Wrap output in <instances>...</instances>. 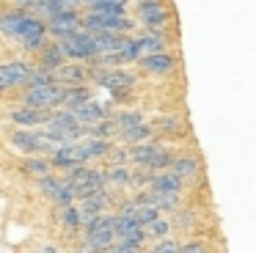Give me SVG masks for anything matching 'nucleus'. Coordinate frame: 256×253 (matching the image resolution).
Returning <instances> with one entry per match:
<instances>
[{"label":"nucleus","mask_w":256,"mask_h":253,"mask_svg":"<svg viewBox=\"0 0 256 253\" xmlns=\"http://www.w3.org/2000/svg\"><path fill=\"white\" fill-rule=\"evenodd\" d=\"M91 80L105 88L113 99L130 96L132 88H135V74H130V72H124V69H110V66H96L94 64L91 66Z\"/></svg>","instance_id":"f257e3e1"},{"label":"nucleus","mask_w":256,"mask_h":253,"mask_svg":"<svg viewBox=\"0 0 256 253\" xmlns=\"http://www.w3.org/2000/svg\"><path fill=\"white\" fill-rule=\"evenodd\" d=\"M66 52L69 60H94L100 55V42H96V33L88 30V28H80L74 30L72 36L66 38H58Z\"/></svg>","instance_id":"f03ea898"},{"label":"nucleus","mask_w":256,"mask_h":253,"mask_svg":"<svg viewBox=\"0 0 256 253\" xmlns=\"http://www.w3.org/2000/svg\"><path fill=\"white\" fill-rule=\"evenodd\" d=\"M64 94H66V86L52 80V82H44V86H28V91L22 94V102L34 104V108L52 110L58 104H64Z\"/></svg>","instance_id":"7ed1b4c3"},{"label":"nucleus","mask_w":256,"mask_h":253,"mask_svg":"<svg viewBox=\"0 0 256 253\" xmlns=\"http://www.w3.org/2000/svg\"><path fill=\"white\" fill-rule=\"evenodd\" d=\"M34 72V66L28 60H8L0 66V88L3 91H14V88L28 86V77Z\"/></svg>","instance_id":"20e7f679"},{"label":"nucleus","mask_w":256,"mask_h":253,"mask_svg":"<svg viewBox=\"0 0 256 253\" xmlns=\"http://www.w3.org/2000/svg\"><path fill=\"white\" fill-rule=\"evenodd\" d=\"M47 28H50V36L66 38V36H72L74 30L83 28V16H80L78 8H64V11H58V14H52L50 20H47Z\"/></svg>","instance_id":"39448f33"},{"label":"nucleus","mask_w":256,"mask_h":253,"mask_svg":"<svg viewBox=\"0 0 256 253\" xmlns=\"http://www.w3.org/2000/svg\"><path fill=\"white\" fill-rule=\"evenodd\" d=\"M50 113L52 110H44V108H34V104L22 102L17 108H8V121L14 126H44L50 121Z\"/></svg>","instance_id":"423d86ee"},{"label":"nucleus","mask_w":256,"mask_h":253,"mask_svg":"<svg viewBox=\"0 0 256 253\" xmlns=\"http://www.w3.org/2000/svg\"><path fill=\"white\" fill-rule=\"evenodd\" d=\"M138 20L144 28H166L171 22V11L162 0H138Z\"/></svg>","instance_id":"0eeeda50"},{"label":"nucleus","mask_w":256,"mask_h":253,"mask_svg":"<svg viewBox=\"0 0 256 253\" xmlns=\"http://www.w3.org/2000/svg\"><path fill=\"white\" fill-rule=\"evenodd\" d=\"M34 11L28 8H8L6 14H3V20H0V28H3V33H6L8 38H14V42H20V36H22L25 30H28V25L34 22Z\"/></svg>","instance_id":"6e6552de"},{"label":"nucleus","mask_w":256,"mask_h":253,"mask_svg":"<svg viewBox=\"0 0 256 253\" xmlns=\"http://www.w3.org/2000/svg\"><path fill=\"white\" fill-rule=\"evenodd\" d=\"M8 143L22 154H42V132H34V126H17L8 132Z\"/></svg>","instance_id":"1a4fd4ad"},{"label":"nucleus","mask_w":256,"mask_h":253,"mask_svg":"<svg viewBox=\"0 0 256 253\" xmlns=\"http://www.w3.org/2000/svg\"><path fill=\"white\" fill-rule=\"evenodd\" d=\"M74 146H78V154L83 162H88V160H96V157H108L110 154V140L108 138H96V135H86L80 138V140H74Z\"/></svg>","instance_id":"9d476101"},{"label":"nucleus","mask_w":256,"mask_h":253,"mask_svg":"<svg viewBox=\"0 0 256 253\" xmlns=\"http://www.w3.org/2000/svg\"><path fill=\"white\" fill-rule=\"evenodd\" d=\"M138 66L146 72V74H168V72L176 66V58L171 52H146L144 58L138 60Z\"/></svg>","instance_id":"9b49d317"},{"label":"nucleus","mask_w":256,"mask_h":253,"mask_svg":"<svg viewBox=\"0 0 256 253\" xmlns=\"http://www.w3.org/2000/svg\"><path fill=\"white\" fill-rule=\"evenodd\" d=\"M83 60H74V64H64L56 72V80L64 86H83L86 80H91V69L88 66H80Z\"/></svg>","instance_id":"f8f14e48"},{"label":"nucleus","mask_w":256,"mask_h":253,"mask_svg":"<svg viewBox=\"0 0 256 253\" xmlns=\"http://www.w3.org/2000/svg\"><path fill=\"white\" fill-rule=\"evenodd\" d=\"M50 160H52V165H56L58 170H69V168H74L78 162H83V160H80V154H78V146H74V140L61 143V146H58L56 152L50 154Z\"/></svg>","instance_id":"ddd939ff"},{"label":"nucleus","mask_w":256,"mask_h":253,"mask_svg":"<svg viewBox=\"0 0 256 253\" xmlns=\"http://www.w3.org/2000/svg\"><path fill=\"white\" fill-rule=\"evenodd\" d=\"M152 190H157V192H182L184 190V179L174 168L157 170L154 182H152Z\"/></svg>","instance_id":"4468645a"},{"label":"nucleus","mask_w":256,"mask_h":253,"mask_svg":"<svg viewBox=\"0 0 256 253\" xmlns=\"http://www.w3.org/2000/svg\"><path fill=\"white\" fill-rule=\"evenodd\" d=\"M66 52H64V47H61V42H52V44H47L44 50L39 52V66H44V69H50V72H58L64 64H66Z\"/></svg>","instance_id":"2eb2a0df"},{"label":"nucleus","mask_w":256,"mask_h":253,"mask_svg":"<svg viewBox=\"0 0 256 253\" xmlns=\"http://www.w3.org/2000/svg\"><path fill=\"white\" fill-rule=\"evenodd\" d=\"M72 110H74V116H78L86 126H91V124H96V121L108 118V108H105V104H100V102H94V99H88V102L78 104V108H72Z\"/></svg>","instance_id":"dca6fc26"},{"label":"nucleus","mask_w":256,"mask_h":253,"mask_svg":"<svg viewBox=\"0 0 256 253\" xmlns=\"http://www.w3.org/2000/svg\"><path fill=\"white\" fill-rule=\"evenodd\" d=\"M52 160L50 157H39V154H30L28 160H22V174L30 176V179H42V176L52 174Z\"/></svg>","instance_id":"f3484780"},{"label":"nucleus","mask_w":256,"mask_h":253,"mask_svg":"<svg viewBox=\"0 0 256 253\" xmlns=\"http://www.w3.org/2000/svg\"><path fill=\"white\" fill-rule=\"evenodd\" d=\"M171 168L176 170V174L182 176L184 182H196V179L201 176V165H198V160H196V157H188V154H182V157H174Z\"/></svg>","instance_id":"a211bd4d"},{"label":"nucleus","mask_w":256,"mask_h":253,"mask_svg":"<svg viewBox=\"0 0 256 253\" xmlns=\"http://www.w3.org/2000/svg\"><path fill=\"white\" fill-rule=\"evenodd\" d=\"M116 234L118 236H135V234H146V226L140 223L135 214L118 212L116 214Z\"/></svg>","instance_id":"6ab92c4d"},{"label":"nucleus","mask_w":256,"mask_h":253,"mask_svg":"<svg viewBox=\"0 0 256 253\" xmlns=\"http://www.w3.org/2000/svg\"><path fill=\"white\" fill-rule=\"evenodd\" d=\"M162 146H157V143L152 140H144V143H135L132 146V162L140 165V168H149V162L157 157V152H160Z\"/></svg>","instance_id":"aec40b11"},{"label":"nucleus","mask_w":256,"mask_h":253,"mask_svg":"<svg viewBox=\"0 0 256 253\" xmlns=\"http://www.w3.org/2000/svg\"><path fill=\"white\" fill-rule=\"evenodd\" d=\"M140 44H144V55L162 52L166 50V33H162V28H146V33L140 36Z\"/></svg>","instance_id":"412c9836"},{"label":"nucleus","mask_w":256,"mask_h":253,"mask_svg":"<svg viewBox=\"0 0 256 253\" xmlns=\"http://www.w3.org/2000/svg\"><path fill=\"white\" fill-rule=\"evenodd\" d=\"M108 201H110L108 190H105V187H100V190L88 192L86 198H80V209H86V212H105Z\"/></svg>","instance_id":"4be33fe9"},{"label":"nucleus","mask_w":256,"mask_h":253,"mask_svg":"<svg viewBox=\"0 0 256 253\" xmlns=\"http://www.w3.org/2000/svg\"><path fill=\"white\" fill-rule=\"evenodd\" d=\"M122 60L124 64H138L140 58H144V44H140V36H124V44H122Z\"/></svg>","instance_id":"5701e85b"},{"label":"nucleus","mask_w":256,"mask_h":253,"mask_svg":"<svg viewBox=\"0 0 256 253\" xmlns=\"http://www.w3.org/2000/svg\"><path fill=\"white\" fill-rule=\"evenodd\" d=\"M152 126L149 124H135V126H127V130H122V140L127 143V146H135V143H144V140H152Z\"/></svg>","instance_id":"b1692460"},{"label":"nucleus","mask_w":256,"mask_h":253,"mask_svg":"<svg viewBox=\"0 0 256 253\" xmlns=\"http://www.w3.org/2000/svg\"><path fill=\"white\" fill-rule=\"evenodd\" d=\"M91 99V91L86 88V82L83 86H66V94H64V104L61 108H78V104H83V102H88Z\"/></svg>","instance_id":"393cba45"},{"label":"nucleus","mask_w":256,"mask_h":253,"mask_svg":"<svg viewBox=\"0 0 256 253\" xmlns=\"http://www.w3.org/2000/svg\"><path fill=\"white\" fill-rule=\"evenodd\" d=\"M105 176L110 187H132V170L127 165H110V170Z\"/></svg>","instance_id":"a878e982"},{"label":"nucleus","mask_w":256,"mask_h":253,"mask_svg":"<svg viewBox=\"0 0 256 253\" xmlns=\"http://www.w3.org/2000/svg\"><path fill=\"white\" fill-rule=\"evenodd\" d=\"M149 234H135V236H118L116 245H113V253H138L144 250V242Z\"/></svg>","instance_id":"bb28decb"},{"label":"nucleus","mask_w":256,"mask_h":253,"mask_svg":"<svg viewBox=\"0 0 256 253\" xmlns=\"http://www.w3.org/2000/svg\"><path fill=\"white\" fill-rule=\"evenodd\" d=\"M58 220H61V226L66 231H78L80 226H83V209L74 206V204L72 206H61V218Z\"/></svg>","instance_id":"cd10ccee"},{"label":"nucleus","mask_w":256,"mask_h":253,"mask_svg":"<svg viewBox=\"0 0 256 253\" xmlns=\"http://www.w3.org/2000/svg\"><path fill=\"white\" fill-rule=\"evenodd\" d=\"M52 201L58 204V206H72L74 201H78V192H74V184L69 179H64V184H61V190L56 192V198Z\"/></svg>","instance_id":"c85d7f7f"},{"label":"nucleus","mask_w":256,"mask_h":253,"mask_svg":"<svg viewBox=\"0 0 256 253\" xmlns=\"http://www.w3.org/2000/svg\"><path fill=\"white\" fill-rule=\"evenodd\" d=\"M88 11H96V14H127V3H118V0H102V3L88 6Z\"/></svg>","instance_id":"c756f323"},{"label":"nucleus","mask_w":256,"mask_h":253,"mask_svg":"<svg viewBox=\"0 0 256 253\" xmlns=\"http://www.w3.org/2000/svg\"><path fill=\"white\" fill-rule=\"evenodd\" d=\"M171 226H174V220H166V218L160 214L157 220H152V223L146 226V234H149V236H157V240H162V236L171 231Z\"/></svg>","instance_id":"7c9ffc66"},{"label":"nucleus","mask_w":256,"mask_h":253,"mask_svg":"<svg viewBox=\"0 0 256 253\" xmlns=\"http://www.w3.org/2000/svg\"><path fill=\"white\" fill-rule=\"evenodd\" d=\"M61 184H64V179H58V176H52V174H47L39 179V190L44 192L47 198H56V192L61 190Z\"/></svg>","instance_id":"2f4dec72"},{"label":"nucleus","mask_w":256,"mask_h":253,"mask_svg":"<svg viewBox=\"0 0 256 253\" xmlns=\"http://www.w3.org/2000/svg\"><path fill=\"white\" fill-rule=\"evenodd\" d=\"M118 126L122 130H127V126H135V124H144V116H140V110H122V113L116 116Z\"/></svg>","instance_id":"473e14b6"},{"label":"nucleus","mask_w":256,"mask_h":253,"mask_svg":"<svg viewBox=\"0 0 256 253\" xmlns=\"http://www.w3.org/2000/svg\"><path fill=\"white\" fill-rule=\"evenodd\" d=\"M110 165H127V162H132V146H127V148H110Z\"/></svg>","instance_id":"72a5a7b5"},{"label":"nucleus","mask_w":256,"mask_h":253,"mask_svg":"<svg viewBox=\"0 0 256 253\" xmlns=\"http://www.w3.org/2000/svg\"><path fill=\"white\" fill-rule=\"evenodd\" d=\"M154 253H182V242L162 236L160 242H154Z\"/></svg>","instance_id":"f704fd0d"},{"label":"nucleus","mask_w":256,"mask_h":253,"mask_svg":"<svg viewBox=\"0 0 256 253\" xmlns=\"http://www.w3.org/2000/svg\"><path fill=\"white\" fill-rule=\"evenodd\" d=\"M160 130L166 132V135H182V118H176V116H168V118L160 121Z\"/></svg>","instance_id":"c9c22d12"},{"label":"nucleus","mask_w":256,"mask_h":253,"mask_svg":"<svg viewBox=\"0 0 256 253\" xmlns=\"http://www.w3.org/2000/svg\"><path fill=\"white\" fill-rule=\"evenodd\" d=\"M193 220H196L193 212H179V209H176V214H174V226H179V228H190Z\"/></svg>","instance_id":"e433bc0d"},{"label":"nucleus","mask_w":256,"mask_h":253,"mask_svg":"<svg viewBox=\"0 0 256 253\" xmlns=\"http://www.w3.org/2000/svg\"><path fill=\"white\" fill-rule=\"evenodd\" d=\"M204 250H206V245L201 240H190L182 245V253H204Z\"/></svg>","instance_id":"4c0bfd02"},{"label":"nucleus","mask_w":256,"mask_h":253,"mask_svg":"<svg viewBox=\"0 0 256 253\" xmlns=\"http://www.w3.org/2000/svg\"><path fill=\"white\" fill-rule=\"evenodd\" d=\"M42 3V0H14V6H20V8H34V6H39Z\"/></svg>","instance_id":"58836bf2"},{"label":"nucleus","mask_w":256,"mask_h":253,"mask_svg":"<svg viewBox=\"0 0 256 253\" xmlns=\"http://www.w3.org/2000/svg\"><path fill=\"white\" fill-rule=\"evenodd\" d=\"M94 3H102V0H83L86 8H88V6H94ZM118 3H130V0H118Z\"/></svg>","instance_id":"ea45409f"}]
</instances>
